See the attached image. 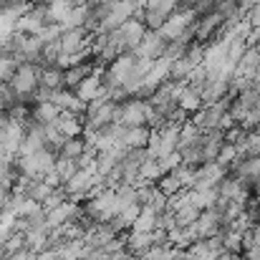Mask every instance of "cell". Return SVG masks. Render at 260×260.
<instances>
[{
  "label": "cell",
  "mask_w": 260,
  "mask_h": 260,
  "mask_svg": "<svg viewBox=\"0 0 260 260\" xmlns=\"http://www.w3.org/2000/svg\"><path fill=\"white\" fill-rule=\"evenodd\" d=\"M189 202L200 210H207L217 202V187H202V189H194L189 187Z\"/></svg>",
  "instance_id": "13"
},
{
  "label": "cell",
  "mask_w": 260,
  "mask_h": 260,
  "mask_svg": "<svg viewBox=\"0 0 260 260\" xmlns=\"http://www.w3.org/2000/svg\"><path fill=\"white\" fill-rule=\"evenodd\" d=\"M132 230H139V233H149V230H157V212L149 210V207H142Z\"/></svg>",
  "instance_id": "17"
},
{
  "label": "cell",
  "mask_w": 260,
  "mask_h": 260,
  "mask_svg": "<svg viewBox=\"0 0 260 260\" xmlns=\"http://www.w3.org/2000/svg\"><path fill=\"white\" fill-rule=\"evenodd\" d=\"M53 124H56V129H58L63 137H81V134H84V116H79V114L61 111Z\"/></svg>",
  "instance_id": "8"
},
{
  "label": "cell",
  "mask_w": 260,
  "mask_h": 260,
  "mask_svg": "<svg viewBox=\"0 0 260 260\" xmlns=\"http://www.w3.org/2000/svg\"><path fill=\"white\" fill-rule=\"evenodd\" d=\"M134 260H144V258H134Z\"/></svg>",
  "instance_id": "29"
},
{
  "label": "cell",
  "mask_w": 260,
  "mask_h": 260,
  "mask_svg": "<svg viewBox=\"0 0 260 260\" xmlns=\"http://www.w3.org/2000/svg\"><path fill=\"white\" fill-rule=\"evenodd\" d=\"M18 63H20V61H18L13 53H0V81H3V84H8V81L13 79Z\"/></svg>",
  "instance_id": "20"
},
{
  "label": "cell",
  "mask_w": 260,
  "mask_h": 260,
  "mask_svg": "<svg viewBox=\"0 0 260 260\" xmlns=\"http://www.w3.org/2000/svg\"><path fill=\"white\" fill-rule=\"evenodd\" d=\"M0 260H5V248H3V243H0Z\"/></svg>",
  "instance_id": "28"
},
{
  "label": "cell",
  "mask_w": 260,
  "mask_h": 260,
  "mask_svg": "<svg viewBox=\"0 0 260 260\" xmlns=\"http://www.w3.org/2000/svg\"><path fill=\"white\" fill-rule=\"evenodd\" d=\"M165 51H167V41L159 36V30H147L144 36H142V41L134 46V56L137 58H149V61H154V58H159V56H165Z\"/></svg>",
  "instance_id": "3"
},
{
  "label": "cell",
  "mask_w": 260,
  "mask_h": 260,
  "mask_svg": "<svg viewBox=\"0 0 260 260\" xmlns=\"http://www.w3.org/2000/svg\"><path fill=\"white\" fill-rule=\"evenodd\" d=\"M228 93H230V81H228V79H222L220 74H217V76H207V79H205V84L200 86V99H202V106L215 104V101L225 99Z\"/></svg>",
  "instance_id": "4"
},
{
  "label": "cell",
  "mask_w": 260,
  "mask_h": 260,
  "mask_svg": "<svg viewBox=\"0 0 260 260\" xmlns=\"http://www.w3.org/2000/svg\"><path fill=\"white\" fill-rule=\"evenodd\" d=\"M179 248H174L172 243H154L152 248H147V253L142 255L144 260H177L179 258Z\"/></svg>",
  "instance_id": "12"
},
{
  "label": "cell",
  "mask_w": 260,
  "mask_h": 260,
  "mask_svg": "<svg viewBox=\"0 0 260 260\" xmlns=\"http://www.w3.org/2000/svg\"><path fill=\"white\" fill-rule=\"evenodd\" d=\"M225 23V15L220 13V10H207V13H200L197 18H194V41L197 43H210V41H215V36H217V30H220V25Z\"/></svg>",
  "instance_id": "2"
},
{
  "label": "cell",
  "mask_w": 260,
  "mask_h": 260,
  "mask_svg": "<svg viewBox=\"0 0 260 260\" xmlns=\"http://www.w3.org/2000/svg\"><path fill=\"white\" fill-rule=\"evenodd\" d=\"M157 162H159V167H162V172H172L174 167L182 162V154L174 149V152H167V154H162V157H157Z\"/></svg>",
  "instance_id": "25"
},
{
  "label": "cell",
  "mask_w": 260,
  "mask_h": 260,
  "mask_svg": "<svg viewBox=\"0 0 260 260\" xmlns=\"http://www.w3.org/2000/svg\"><path fill=\"white\" fill-rule=\"evenodd\" d=\"M66 200H69V194H66L63 184H61V187H53V189H51V194L41 202V207H43V212H48V210L58 207V205H61V202H66Z\"/></svg>",
  "instance_id": "23"
},
{
  "label": "cell",
  "mask_w": 260,
  "mask_h": 260,
  "mask_svg": "<svg viewBox=\"0 0 260 260\" xmlns=\"http://www.w3.org/2000/svg\"><path fill=\"white\" fill-rule=\"evenodd\" d=\"M194 225H197L200 238H215L222 230V217H220V212L215 207H207V210H200Z\"/></svg>",
  "instance_id": "5"
},
{
  "label": "cell",
  "mask_w": 260,
  "mask_h": 260,
  "mask_svg": "<svg viewBox=\"0 0 260 260\" xmlns=\"http://www.w3.org/2000/svg\"><path fill=\"white\" fill-rule=\"evenodd\" d=\"M149 126H124L121 132V147L124 149H144L149 142Z\"/></svg>",
  "instance_id": "7"
},
{
  "label": "cell",
  "mask_w": 260,
  "mask_h": 260,
  "mask_svg": "<svg viewBox=\"0 0 260 260\" xmlns=\"http://www.w3.org/2000/svg\"><path fill=\"white\" fill-rule=\"evenodd\" d=\"M91 71H93V61H91V58H88V61H81V63H76V66H71V69H66V71H63V86L76 88Z\"/></svg>",
  "instance_id": "10"
},
{
  "label": "cell",
  "mask_w": 260,
  "mask_h": 260,
  "mask_svg": "<svg viewBox=\"0 0 260 260\" xmlns=\"http://www.w3.org/2000/svg\"><path fill=\"white\" fill-rule=\"evenodd\" d=\"M76 212H79V202L66 200V202H61L58 207H53V210H48V212H46V225H48V228L66 225V222L76 220Z\"/></svg>",
  "instance_id": "6"
},
{
  "label": "cell",
  "mask_w": 260,
  "mask_h": 260,
  "mask_svg": "<svg viewBox=\"0 0 260 260\" xmlns=\"http://www.w3.org/2000/svg\"><path fill=\"white\" fill-rule=\"evenodd\" d=\"M38 86L48 88V91L63 88V71L58 66H41V84Z\"/></svg>",
  "instance_id": "14"
},
{
  "label": "cell",
  "mask_w": 260,
  "mask_h": 260,
  "mask_svg": "<svg viewBox=\"0 0 260 260\" xmlns=\"http://www.w3.org/2000/svg\"><path fill=\"white\" fill-rule=\"evenodd\" d=\"M215 162H220L222 167H228V170H233L238 162H240V154H238V149H235V144H222L220 147V152H217V157H215Z\"/></svg>",
  "instance_id": "18"
},
{
  "label": "cell",
  "mask_w": 260,
  "mask_h": 260,
  "mask_svg": "<svg viewBox=\"0 0 260 260\" xmlns=\"http://www.w3.org/2000/svg\"><path fill=\"white\" fill-rule=\"evenodd\" d=\"M194 18H197V13H194V8H177L172 15L157 28L159 30V36L170 43L174 38H179V36H184L187 30H192V25H194Z\"/></svg>",
  "instance_id": "1"
},
{
  "label": "cell",
  "mask_w": 260,
  "mask_h": 260,
  "mask_svg": "<svg viewBox=\"0 0 260 260\" xmlns=\"http://www.w3.org/2000/svg\"><path fill=\"white\" fill-rule=\"evenodd\" d=\"M56 258H58V253L51 250V248H46V250H41V253L33 255V260H56Z\"/></svg>",
  "instance_id": "26"
},
{
  "label": "cell",
  "mask_w": 260,
  "mask_h": 260,
  "mask_svg": "<svg viewBox=\"0 0 260 260\" xmlns=\"http://www.w3.org/2000/svg\"><path fill=\"white\" fill-rule=\"evenodd\" d=\"M177 106L182 109V111H187V114H192V111H197L200 106H202V99H200V88L189 86V84H184L182 91H179V96H177Z\"/></svg>",
  "instance_id": "11"
},
{
  "label": "cell",
  "mask_w": 260,
  "mask_h": 260,
  "mask_svg": "<svg viewBox=\"0 0 260 260\" xmlns=\"http://www.w3.org/2000/svg\"><path fill=\"white\" fill-rule=\"evenodd\" d=\"M58 114H61V109L56 104H51L48 99L30 104V116H33L36 124H53L58 119Z\"/></svg>",
  "instance_id": "9"
},
{
  "label": "cell",
  "mask_w": 260,
  "mask_h": 260,
  "mask_svg": "<svg viewBox=\"0 0 260 260\" xmlns=\"http://www.w3.org/2000/svg\"><path fill=\"white\" fill-rule=\"evenodd\" d=\"M53 170L58 172V177H61V182H69L71 177H74V172L79 170V165H76V159H69V157H56V165H53Z\"/></svg>",
  "instance_id": "21"
},
{
  "label": "cell",
  "mask_w": 260,
  "mask_h": 260,
  "mask_svg": "<svg viewBox=\"0 0 260 260\" xmlns=\"http://www.w3.org/2000/svg\"><path fill=\"white\" fill-rule=\"evenodd\" d=\"M3 248H5V255L18 253L20 248H25V235H23V233H18V230H13V233H10V238L3 243Z\"/></svg>",
  "instance_id": "24"
},
{
  "label": "cell",
  "mask_w": 260,
  "mask_h": 260,
  "mask_svg": "<svg viewBox=\"0 0 260 260\" xmlns=\"http://www.w3.org/2000/svg\"><path fill=\"white\" fill-rule=\"evenodd\" d=\"M157 187H159V192H162V194H167V197H170V194H174V192H179V189H182V182H179V177H177L174 172H165L159 179H157Z\"/></svg>",
  "instance_id": "22"
},
{
  "label": "cell",
  "mask_w": 260,
  "mask_h": 260,
  "mask_svg": "<svg viewBox=\"0 0 260 260\" xmlns=\"http://www.w3.org/2000/svg\"><path fill=\"white\" fill-rule=\"evenodd\" d=\"M162 167H159V162L157 159H152V157H147L142 165H139V182L137 184H157V179L162 177Z\"/></svg>",
  "instance_id": "15"
},
{
  "label": "cell",
  "mask_w": 260,
  "mask_h": 260,
  "mask_svg": "<svg viewBox=\"0 0 260 260\" xmlns=\"http://www.w3.org/2000/svg\"><path fill=\"white\" fill-rule=\"evenodd\" d=\"M250 238H253V245H260V220L250 228Z\"/></svg>",
  "instance_id": "27"
},
{
  "label": "cell",
  "mask_w": 260,
  "mask_h": 260,
  "mask_svg": "<svg viewBox=\"0 0 260 260\" xmlns=\"http://www.w3.org/2000/svg\"><path fill=\"white\" fill-rule=\"evenodd\" d=\"M86 149H88V144H86V139H84V134H81V137H66V142H63V147L58 149V154H61V157H69V159H76V157H81Z\"/></svg>",
  "instance_id": "16"
},
{
  "label": "cell",
  "mask_w": 260,
  "mask_h": 260,
  "mask_svg": "<svg viewBox=\"0 0 260 260\" xmlns=\"http://www.w3.org/2000/svg\"><path fill=\"white\" fill-rule=\"evenodd\" d=\"M197 215H200V207H194L192 202H187V205H182V207H177V210H174V220H177V225H179V228L192 225V222L197 220Z\"/></svg>",
  "instance_id": "19"
}]
</instances>
